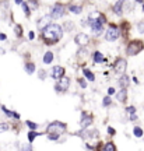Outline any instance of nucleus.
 <instances>
[{"label": "nucleus", "mask_w": 144, "mask_h": 151, "mask_svg": "<svg viewBox=\"0 0 144 151\" xmlns=\"http://www.w3.org/2000/svg\"><path fill=\"white\" fill-rule=\"evenodd\" d=\"M116 98H117L119 102L125 104L126 101H127V90H126V88H122V90L116 94Z\"/></svg>", "instance_id": "4468645a"}, {"label": "nucleus", "mask_w": 144, "mask_h": 151, "mask_svg": "<svg viewBox=\"0 0 144 151\" xmlns=\"http://www.w3.org/2000/svg\"><path fill=\"white\" fill-rule=\"evenodd\" d=\"M137 29H139V32H140V34H143V32H144V21H140L139 24H137Z\"/></svg>", "instance_id": "393cba45"}, {"label": "nucleus", "mask_w": 144, "mask_h": 151, "mask_svg": "<svg viewBox=\"0 0 144 151\" xmlns=\"http://www.w3.org/2000/svg\"><path fill=\"white\" fill-rule=\"evenodd\" d=\"M27 126L30 127V129H32V130H35V129L38 127V124H37V123H32V122H30V120L27 122Z\"/></svg>", "instance_id": "cd10ccee"}, {"label": "nucleus", "mask_w": 144, "mask_h": 151, "mask_svg": "<svg viewBox=\"0 0 144 151\" xmlns=\"http://www.w3.org/2000/svg\"><path fill=\"white\" fill-rule=\"evenodd\" d=\"M64 6L62 4V3H56V4H53V7H52V11H50V17L53 18V20H58V18H60V17L64 16Z\"/></svg>", "instance_id": "39448f33"}, {"label": "nucleus", "mask_w": 144, "mask_h": 151, "mask_svg": "<svg viewBox=\"0 0 144 151\" xmlns=\"http://www.w3.org/2000/svg\"><path fill=\"white\" fill-rule=\"evenodd\" d=\"M144 49V43L141 41H132V42L127 45V48H126V53L129 56H136V55H139L141 50Z\"/></svg>", "instance_id": "f03ea898"}, {"label": "nucleus", "mask_w": 144, "mask_h": 151, "mask_svg": "<svg viewBox=\"0 0 144 151\" xmlns=\"http://www.w3.org/2000/svg\"><path fill=\"white\" fill-rule=\"evenodd\" d=\"M22 4V9H24V11H25V14L28 16V13H30V9H28V4L27 3H21Z\"/></svg>", "instance_id": "2f4dec72"}, {"label": "nucleus", "mask_w": 144, "mask_h": 151, "mask_svg": "<svg viewBox=\"0 0 144 151\" xmlns=\"http://www.w3.org/2000/svg\"><path fill=\"white\" fill-rule=\"evenodd\" d=\"M69 86H70V80L67 77H63V76H62V77L59 78V81L56 83V87H55V88H56L58 92H66L69 90Z\"/></svg>", "instance_id": "423d86ee"}, {"label": "nucleus", "mask_w": 144, "mask_h": 151, "mask_svg": "<svg viewBox=\"0 0 144 151\" xmlns=\"http://www.w3.org/2000/svg\"><path fill=\"white\" fill-rule=\"evenodd\" d=\"M113 92H115V90H113V88H108V95H112Z\"/></svg>", "instance_id": "c9c22d12"}, {"label": "nucleus", "mask_w": 144, "mask_h": 151, "mask_svg": "<svg viewBox=\"0 0 144 151\" xmlns=\"http://www.w3.org/2000/svg\"><path fill=\"white\" fill-rule=\"evenodd\" d=\"M94 62H95V63H102V62H105V59H104V56H102L101 52H95V53H94Z\"/></svg>", "instance_id": "f3484780"}, {"label": "nucleus", "mask_w": 144, "mask_h": 151, "mask_svg": "<svg viewBox=\"0 0 144 151\" xmlns=\"http://www.w3.org/2000/svg\"><path fill=\"white\" fill-rule=\"evenodd\" d=\"M83 71H84V76H86V78H88L90 81H94V80H95V76H94V73H91L88 69H86V67H84V69H83Z\"/></svg>", "instance_id": "a211bd4d"}, {"label": "nucleus", "mask_w": 144, "mask_h": 151, "mask_svg": "<svg viewBox=\"0 0 144 151\" xmlns=\"http://www.w3.org/2000/svg\"><path fill=\"white\" fill-rule=\"evenodd\" d=\"M42 39L46 45H55L63 37V29L58 24H49L42 29Z\"/></svg>", "instance_id": "f257e3e1"}, {"label": "nucleus", "mask_w": 144, "mask_h": 151, "mask_svg": "<svg viewBox=\"0 0 144 151\" xmlns=\"http://www.w3.org/2000/svg\"><path fill=\"white\" fill-rule=\"evenodd\" d=\"M25 71H27L28 74H32L35 71V65L34 63H27L25 65Z\"/></svg>", "instance_id": "6ab92c4d"}, {"label": "nucleus", "mask_w": 144, "mask_h": 151, "mask_svg": "<svg viewBox=\"0 0 144 151\" xmlns=\"http://www.w3.org/2000/svg\"><path fill=\"white\" fill-rule=\"evenodd\" d=\"M0 39H1V41H4V39H6V35H4V34H0Z\"/></svg>", "instance_id": "4c0bfd02"}, {"label": "nucleus", "mask_w": 144, "mask_h": 151, "mask_svg": "<svg viewBox=\"0 0 144 151\" xmlns=\"http://www.w3.org/2000/svg\"><path fill=\"white\" fill-rule=\"evenodd\" d=\"M64 130H66V124L62 123V122H52L50 124H48V127H46V132H48V134H62L64 133Z\"/></svg>", "instance_id": "7ed1b4c3"}, {"label": "nucleus", "mask_w": 144, "mask_h": 151, "mask_svg": "<svg viewBox=\"0 0 144 151\" xmlns=\"http://www.w3.org/2000/svg\"><path fill=\"white\" fill-rule=\"evenodd\" d=\"M70 11L73 14H80L81 13V7L80 6H70Z\"/></svg>", "instance_id": "412c9836"}, {"label": "nucleus", "mask_w": 144, "mask_h": 151, "mask_svg": "<svg viewBox=\"0 0 144 151\" xmlns=\"http://www.w3.org/2000/svg\"><path fill=\"white\" fill-rule=\"evenodd\" d=\"M21 31H22V28L20 27V25H16V34L18 35V37H21V35H22Z\"/></svg>", "instance_id": "c85d7f7f"}, {"label": "nucleus", "mask_w": 144, "mask_h": 151, "mask_svg": "<svg viewBox=\"0 0 144 151\" xmlns=\"http://www.w3.org/2000/svg\"><path fill=\"white\" fill-rule=\"evenodd\" d=\"M50 76H52V78H55V80H59L62 76H64V69L62 66H53L52 71H50Z\"/></svg>", "instance_id": "9d476101"}, {"label": "nucleus", "mask_w": 144, "mask_h": 151, "mask_svg": "<svg viewBox=\"0 0 144 151\" xmlns=\"http://www.w3.org/2000/svg\"><path fill=\"white\" fill-rule=\"evenodd\" d=\"M129 84H130V78H129V76H126L123 73L120 76V78H119V86L122 87V88H127Z\"/></svg>", "instance_id": "2eb2a0df"}, {"label": "nucleus", "mask_w": 144, "mask_h": 151, "mask_svg": "<svg viewBox=\"0 0 144 151\" xmlns=\"http://www.w3.org/2000/svg\"><path fill=\"white\" fill-rule=\"evenodd\" d=\"M143 11H144V3H143Z\"/></svg>", "instance_id": "79ce46f5"}, {"label": "nucleus", "mask_w": 144, "mask_h": 151, "mask_svg": "<svg viewBox=\"0 0 144 151\" xmlns=\"http://www.w3.org/2000/svg\"><path fill=\"white\" fill-rule=\"evenodd\" d=\"M113 69H115V71H116L117 74H123L126 71V69H127V62L125 59H122V58H119L116 60L115 66H113Z\"/></svg>", "instance_id": "6e6552de"}, {"label": "nucleus", "mask_w": 144, "mask_h": 151, "mask_svg": "<svg viewBox=\"0 0 144 151\" xmlns=\"http://www.w3.org/2000/svg\"><path fill=\"white\" fill-rule=\"evenodd\" d=\"M88 24L91 25V29L95 35H101L104 32V22L101 20H91V21H88Z\"/></svg>", "instance_id": "0eeeda50"}, {"label": "nucleus", "mask_w": 144, "mask_h": 151, "mask_svg": "<svg viewBox=\"0 0 144 151\" xmlns=\"http://www.w3.org/2000/svg\"><path fill=\"white\" fill-rule=\"evenodd\" d=\"M50 20H52L50 16H45V17H42V18H39V21H38V28H39V29H43L46 25L50 24Z\"/></svg>", "instance_id": "f8f14e48"}, {"label": "nucleus", "mask_w": 144, "mask_h": 151, "mask_svg": "<svg viewBox=\"0 0 144 151\" xmlns=\"http://www.w3.org/2000/svg\"><path fill=\"white\" fill-rule=\"evenodd\" d=\"M91 123H92V115H87V113H84L83 115V118H81V127L83 129H87L88 126H91Z\"/></svg>", "instance_id": "9b49d317"}, {"label": "nucleus", "mask_w": 144, "mask_h": 151, "mask_svg": "<svg viewBox=\"0 0 144 151\" xmlns=\"http://www.w3.org/2000/svg\"><path fill=\"white\" fill-rule=\"evenodd\" d=\"M16 3H17V4H21V3H22V0H16Z\"/></svg>", "instance_id": "ea45409f"}, {"label": "nucleus", "mask_w": 144, "mask_h": 151, "mask_svg": "<svg viewBox=\"0 0 144 151\" xmlns=\"http://www.w3.org/2000/svg\"><path fill=\"white\" fill-rule=\"evenodd\" d=\"M104 106H108V105H111V97H109V95H108V97H105L104 98Z\"/></svg>", "instance_id": "bb28decb"}, {"label": "nucleus", "mask_w": 144, "mask_h": 151, "mask_svg": "<svg viewBox=\"0 0 144 151\" xmlns=\"http://www.w3.org/2000/svg\"><path fill=\"white\" fill-rule=\"evenodd\" d=\"M78 83H80V86L83 87V88H87V83L83 80V78H80V80H78Z\"/></svg>", "instance_id": "72a5a7b5"}, {"label": "nucleus", "mask_w": 144, "mask_h": 151, "mask_svg": "<svg viewBox=\"0 0 144 151\" xmlns=\"http://www.w3.org/2000/svg\"><path fill=\"white\" fill-rule=\"evenodd\" d=\"M41 134V133H37V132H30V133H28V140L31 141H34V139H35V137H37V136H39Z\"/></svg>", "instance_id": "4be33fe9"}, {"label": "nucleus", "mask_w": 144, "mask_h": 151, "mask_svg": "<svg viewBox=\"0 0 144 151\" xmlns=\"http://www.w3.org/2000/svg\"><path fill=\"white\" fill-rule=\"evenodd\" d=\"M104 151H116V147L113 146V143H107L105 146L102 147Z\"/></svg>", "instance_id": "aec40b11"}, {"label": "nucleus", "mask_w": 144, "mask_h": 151, "mask_svg": "<svg viewBox=\"0 0 144 151\" xmlns=\"http://www.w3.org/2000/svg\"><path fill=\"white\" fill-rule=\"evenodd\" d=\"M119 35H120V29H119L116 25L111 24V25L108 27V29H107L105 39H107V41H111V42H113V41H116L117 38H119Z\"/></svg>", "instance_id": "20e7f679"}, {"label": "nucleus", "mask_w": 144, "mask_h": 151, "mask_svg": "<svg viewBox=\"0 0 144 151\" xmlns=\"http://www.w3.org/2000/svg\"><path fill=\"white\" fill-rule=\"evenodd\" d=\"M4 130H9V124L0 123V132H4Z\"/></svg>", "instance_id": "c756f323"}, {"label": "nucleus", "mask_w": 144, "mask_h": 151, "mask_svg": "<svg viewBox=\"0 0 144 151\" xmlns=\"http://www.w3.org/2000/svg\"><path fill=\"white\" fill-rule=\"evenodd\" d=\"M28 38H30V39H34V38H35V35H34V32H32V31L28 34Z\"/></svg>", "instance_id": "e433bc0d"}, {"label": "nucleus", "mask_w": 144, "mask_h": 151, "mask_svg": "<svg viewBox=\"0 0 144 151\" xmlns=\"http://www.w3.org/2000/svg\"><path fill=\"white\" fill-rule=\"evenodd\" d=\"M123 4H125V0H119V1H116V3L113 4V13H115L116 16H120L123 13Z\"/></svg>", "instance_id": "ddd939ff"}, {"label": "nucleus", "mask_w": 144, "mask_h": 151, "mask_svg": "<svg viewBox=\"0 0 144 151\" xmlns=\"http://www.w3.org/2000/svg\"><path fill=\"white\" fill-rule=\"evenodd\" d=\"M24 150H32V147L31 146H27V147H24Z\"/></svg>", "instance_id": "58836bf2"}, {"label": "nucleus", "mask_w": 144, "mask_h": 151, "mask_svg": "<svg viewBox=\"0 0 144 151\" xmlns=\"http://www.w3.org/2000/svg\"><path fill=\"white\" fill-rule=\"evenodd\" d=\"M74 42L77 43L78 46H86L87 43L90 42V38H88V35H87V34L80 32V34H77V35H76Z\"/></svg>", "instance_id": "1a4fd4ad"}, {"label": "nucleus", "mask_w": 144, "mask_h": 151, "mask_svg": "<svg viewBox=\"0 0 144 151\" xmlns=\"http://www.w3.org/2000/svg\"><path fill=\"white\" fill-rule=\"evenodd\" d=\"M126 111H127L129 115H132V113H136V108H134V106H129Z\"/></svg>", "instance_id": "7c9ffc66"}, {"label": "nucleus", "mask_w": 144, "mask_h": 151, "mask_svg": "<svg viewBox=\"0 0 144 151\" xmlns=\"http://www.w3.org/2000/svg\"><path fill=\"white\" fill-rule=\"evenodd\" d=\"M48 139H49V140H58L59 134H48Z\"/></svg>", "instance_id": "473e14b6"}, {"label": "nucleus", "mask_w": 144, "mask_h": 151, "mask_svg": "<svg viewBox=\"0 0 144 151\" xmlns=\"http://www.w3.org/2000/svg\"><path fill=\"white\" fill-rule=\"evenodd\" d=\"M134 136H136V137H141V136H143V129H141V127H134Z\"/></svg>", "instance_id": "5701e85b"}, {"label": "nucleus", "mask_w": 144, "mask_h": 151, "mask_svg": "<svg viewBox=\"0 0 144 151\" xmlns=\"http://www.w3.org/2000/svg\"><path fill=\"white\" fill-rule=\"evenodd\" d=\"M125 1H126V0H125Z\"/></svg>", "instance_id": "37998d69"}, {"label": "nucleus", "mask_w": 144, "mask_h": 151, "mask_svg": "<svg viewBox=\"0 0 144 151\" xmlns=\"http://www.w3.org/2000/svg\"><path fill=\"white\" fill-rule=\"evenodd\" d=\"M52 60H53V53L52 52H46L45 56H43V63L49 65V63H52Z\"/></svg>", "instance_id": "dca6fc26"}, {"label": "nucleus", "mask_w": 144, "mask_h": 151, "mask_svg": "<svg viewBox=\"0 0 144 151\" xmlns=\"http://www.w3.org/2000/svg\"><path fill=\"white\" fill-rule=\"evenodd\" d=\"M28 4L31 6V10H37L38 9V1L37 0H30V1H28Z\"/></svg>", "instance_id": "b1692460"}, {"label": "nucleus", "mask_w": 144, "mask_h": 151, "mask_svg": "<svg viewBox=\"0 0 144 151\" xmlns=\"http://www.w3.org/2000/svg\"><path fill=\"white\" fill-rule=\"evenodd\" d=\"M108 133H109L111 136H113L115 134V129H113V127H108Z\"/></svg>", "instance_id": "f704fd0d"}, {"label": "nucleus", "mask_w": 144, "mask_h": 151, "mask_svg": "<svg viewBox=\"0 0 144 151\" xmlns=\"http://www.w3.org/2000/svg\"><path fill=\"white\" fill-rule=\"evenodd\" d=\"M136 1H139V3H143V0H136Z\"/></svg>", "instance_id": "a19ab883"}, {"label": "nucleus", "mask_w": 144, "mask_h": 151, "mask_svg": "<svg viewBox=\"0 0 144 151\" xmlns=\"http://www.w3.org/2000/svg\"><path fill=\"white\" fill-rule=\"evenodd\" d=\"M38 76H39V80H45V78H46V71H45V70H39Z\"/></svg>", "instance_id": "a878e982"}]
</instances>
